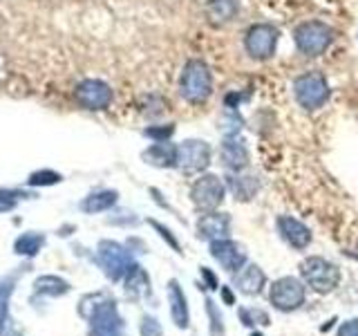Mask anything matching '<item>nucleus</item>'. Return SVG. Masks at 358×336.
<instances>
[{
  "label": "nucleus",
  "mask_w": 358,
  "mask_h": 336,
  "mask_svg": "<svg viewBox=\"0 0 358 336\" xmlns=\"http://www.w3.org/2000/svg\"><path fill=\"white\" fill-rule=\"evenodd\" d=\"M168 302H171V318L179 330H186L190 325V312H188V300L184 289L179 287V283L173 278L168 283Z\"/></svg>",
  "instance_id": "a211bd4d"
},
{
  "label": "nucleus",
  "mask_w": 358,
  "mask_h": 336,
  "mask_svg": "<svg viewBox=\"0 0 358 336\" xmlns=\"http://www.w3.org/2000/svg\"><path fill=\"white\" fill-rule=\"evenodd\" d=\"M143 162L157 166V168H177L179 162V146L168 141H155L152 146L143 150Z\"/></svg>",
  "instance_id": "dca6fc26"
},
{
  "label": "nucleus",
  "mask_w": 358,
  "mask_h": 336,
  "mask_svg": "<svg viewBox=\"0 0 358 336\" xmlns=\"http://www.w3.org/2000/svg\"><path fill=\"white\" fill-rule=\"evenodd\" d=\"M34 287H36L38 294H48V296H63L70 291V285H67L65 280L59 276H43L36 280V285Z\"/></svg>",
  "instance_id": "4be33fe9"
},
{
  "label": "nucleus",
  "mask_w": 358,
  "mask_h": 336,
  "mask_svg": "<svg viewBox=\"0 0 358 336\" xmlns=\"http://www.w3.org/2000/svg\"><path fill=\"white\" fill-rule=\"evenodd\" d=\"M61 179L63 177L54 171H38L29 177V186H52V184H59Z\"/></svg>",
  "instance_id": "bb28decb"
},
{
  "label": "nucleus",
  "mask_w": 358,
  "mask_h": 336,
  "mask_svg": "<svg viewBox=\"0 0 358 336\" xmlns=\"http://www.w3.org/2000/svg\"><path fill=\"white\" fill-rule=\"evenodd\" d=\"M240 11V0H208L206 16L210 25H227Z\"/></svg>",
  "instance_id": "aec40b11"
},
{
  "label": "nucleus",
  "mask_w": 358,
  "mask_h": 336,
  "mask_svg": "<svg viewBox=\"0 0 358 336\" xmlns=\"http://www.w3.org/2000/svg\"><path fill=\"white\" fill-rule=\"evenodd\" d=\"M208 251L213 255V260H215L224 272L229 274H235L240 272V269L246 265V251L244 246L238 244L231 238H222V240H213L208 244Z\"/></svg>",
  "instance_id": "9b49d317"
},
{
  "label": "nucleus",
  "mask_w": 358,
  "mask_h": 336,
  "mask_svg": "<svg viewBox=\"0 0 358 336\" xmlns=\"http://www.w3.org/2000/svg\"><path fill=\"white\" fill-rule=\"evenodd\" d=\"M150 224H152V227L157 229V231H159V235H162V238L168 242V244H171L173 246V249L177 251V253H182V246H179V242H177V238H175V235H173V231L171 229H166V227H162V224L159 222H155V220H150Z\"/></svg>",
  "instance_id": "c756f323"
},
{
  "label": "nucleus",
  "mask_w": 358,
  "mask_h": 336,
  "mask_svg": "<svg viewBox=\"0 0 358 336\" xmlns=\"http://www.w3.org/2000/svg\"><path fill=\"white\" fill-rule=\"evenodd\" d=\"M300 276L316 294H331L341 285V269L322 255H309L300 262Z\"/></svg>",
  "instance_id": "7ed1b4c3"
},
{
  "label": "nucleus",
  "mask_w": 358,
  "mask_h": 336,
  "mask_svg": "<svg viewBox=\"0 0 358 336\" xmlns=\"http://www.w3.org/2000/svg\"><path fill=\"white\" fill-rule=\"evenodd\" d=\"M233 285L238 291H242L244 296H260L266 285V274L257 265L246 262L240 272H235Z\"/></svg>",
  "instance_id": "2eb2a0df"
},
{
  "label": "nucleus",
  "mask_w": 358,
  "mask_h": 336,
  "mask_svg": "<svg viewBox=\"0 0 358 336\" xmlns=\"http://www.w3.org/2000/svg\"><path fill=\"white\" fill-rule=\"evenodd\" d=\"M280 41V29L271 22H255L244 34V50L253 61H268L273 59Z\"/></svg>",
  "instance_id": "39448f33"
},
{
  "label": "nucleus",
  "mask_w": 358,
  "mask_h": 336,
  "mask_svg": "<svg viewBox=\"0 0 358 336\" xmlns=\"http://www.w3.org/2000/svg\"><path fill=\"white\" fill-rule=\"evenodd\" d=\"M179 94L190 106L206 104L213 94V72L206 61L190 59L186 61L182 76H179Z\"/></svg>",
  "instance_id": "f257e3e1"
},
{
  "label": "nucleus",
  "mask_w": 358,
  "mask_h": 336,
  "mask_svg": "<svg viewBox=\"0 0 358 336\" xmlns=\"http://www.w3.org/2000/svg\"><path fill=\"white\" fill-rule=\"evenodd\" d=\"M238 316H240L242 325H246V328H255V325H262V328H266V325L271 323V321H268L266 312L255 309V307H240Z\"/></svg>",
  "instance_id": "a878e982"
},
{
  "label": "nucleus",
  "mask_w": 358,
  "mask_h": 336,
  "mask_svg": "<svg viewBox=\"0 0 358 336\" xmlns=\"http://www.w3.org/2000/svg\"><path fill=\"white\" fill-rule=\"evenodd\" d=\"M220 160L229 173H240L246 171L251 164V153L249 146L238 134H231V137H224L220 144Z\"/></svg>",
  "instance_id": "f8f14e48"
},
{
  "label": "nucleus",
  "mask_w": 358,
  "mask_h": 336,
  "mask_svg": "<svg viewBox=\"0 0 358 336\" xmlns=\"http://www.w3.org/2000/svg\"><path fill=\"white\" fill-rule=\"evenodd\" d=\"M294 97L300 104L302 110L307 112H316L320 110L329 99V83L327 76L318 70H311L296 76L294 81Z\"/></svg>",
  "instance_id": "20e7f679"
},
{
  "label": "nucleus",
  "mask_w": 358,
  "mask_h": 336,
  "mask_svg": "<svg viewBox=\"0 0 358 336\" xmlns=\"http://www.w3.org/2000/svg\"><path fill=\"white\" fill-rule=\"evenodd\" d=\"M43 235H36V233H25V235H20V238L16 240L14 244V249L16 253L20 255H36L41 251V246H43Z\"/></svg>",
  "instance_id": "b1692460"
},
{
  "label": "nucleus",
  "mask_w": 358,
  "mask_h": 336,
  "mask_svg": "<svg viewBox=\"0 0 358 336\" xmlns=\"http://www.w3.org/2000/svg\"><path fill=\"white\" fill-rule=\"evenodd\" d=\"M139 332H141V336H162V325L152 316H143Z\"/></svg>",
  "instance_id": "c85d7f7f"
},
{
  "label": "nucleus",
  "mask_w": 358,
  "mask_h": 336,
  "mask_svg": "<svg viewBox=\"0 0 358 336\" xmlns=\"http://www.w3.org/2000/svg\"><path fill=\"white\" fill-rule=\"evenodd\" d=\"M275 229L280 233V238H282L289 246H294L296 251H305L307 246L311 244V231L307 224H302L300 220L291 218V216H280L275 220Z\"/></svg>",
  "instance_id": "4468645a"
},
{
  "label": "nucleus",
  "mask_w": 358,
  "mask_h": 336,
  "mask_svg": "<svg viewBox=\"0 0 358 336\" xmlns=\"http://www.w3.org/2000/svg\"><path fill=\"white\" fill-rule=\"evenodd\" d=\"M268 300L278 312H296L307 300V285L300 278L282 276L268 289Z\"/></svg>",
  "instance_id": "0eeeda50"
},
{
  "label": "nucleus",
  "mask_w": 358,
  "mask_h": 336,
  "mask_svg": "<svg viewBox=\"0 0 358 336\" xmlns=\"http://www.w3.org/2000/svg\"><path fill=\"white\" fill-rule=\"evenodd\" d=\"M213 148L204 139H186L179 144V162L177 168L184 175H201L210 166Z\"/></svg>",
  "instance_id": "6e6552de"
},
{
  "label": "nucleus",
  "mask_w": 358,
  "mask_h": 336,
  "mask_svg": "<svg viewBox=\"0 0 358 336\" xmlns=\"http://www.w3.org/2000/svg\"><path fill=\"white\" fill-rule=\"evenodd\" d=\"M173 132H175L173 123H166V126H152V128L143 130L145 137H150L152 141H168V139L173 137Z\"/></svg>",
  "instance_id": "cd10ccee"
},
{
  "label": "nucleus",
  "mask_w": 358,
  "mask_h": 336,
  "mask_svg": "<svg viewBox=\"0 0 358 336\" xmlns=\"http://www.w3.org/2000/svg\"><path fill=\"white\" fill-rule=\"evenodd\" d=\"M251 336H262V332H253Z\"/></svg>",
  "instance_id": "f704fd0d"
},
{
  "label": "nucleus",
  "mask_w": 358,
  "mask_h": 336,
  "mask_svg": "<svg viewBox=\"0 0 358 336\" xmlns=\"http://www.w3.org/2000/svg\"><path fill=\"white\" fill-rule=\"evenodd\" d=\"M123 289H126V296L132 300H139L143 296L150 294V276L145 274V269L139 265H130L128 274L123 276Z\"/></svg>",
  "instance_id": "6ab92c4d"
},
{
  "label": "nucleus",
  "mask_w": 358,
  "mask_h": 336,
  "mask_svg": "<svg viewBox=\"0 0 358 336\" xmlns=\"http://www.w3.org/2000/svg\"><path fill=\"white\" fill-rule=\"evenodd\" d=\"M206 316H208V336H227V328H224V318L220 314V307L215 305V300L206 296Z\"/></svg>",
  "instance_id": "5701e85b"
},
{
  "label": "nucleus",
  "mask_w": 358,
  "mask_h": 336,
  "mask_svg": "<svg viewBox=\"0 0 358 336\" xmlns=\"http://www.w3.org/2000/svg\"><path fill=\"white\" fill-rule=\"evenodd\" d=\"M227 188L231 190V195L240 202H251L257 190H260V179L257 175L249 171H240V173H229L227 175Z\"/></svg>",
  "instance_id": "f3484780"
},
{
  "label": "nucleus",
  "mask_w": 358,
  "mask_h": 336,
  "mask_svg": "<svg viewBox=\"0 0 358 336\" xmlns=\"http://www.w3.org/2000/svg\"><path fill=\"white\" fill-rule=\"evenodd\" d=\"M16 202H18L16 193H11V190H0V213L11 211L16 206Z\"/></svg>",
  "instance_id": "2f4dec72"
},
{
  "label": "nucleus",
  "mask_w": 358,
  "mask_h": 336,
  "mask_svg": "<svg viewBox=\"0 0 358 336\" xmlns=\"http://www.w3.org/2000/svg\"><path fill=\"white\" fill-rule=\"evenodd\" d=\"M231 216L229 213H222V211H206L201 213L197 218V238L199 240H222V238H229L231 233Z\"/></svg>",
  "instance_id": "ddd939ff"
},
{
  "label": "nucleus",
  "mask_w": 358,
  "mask_h": 336,
  "mask_svg": "<svg viewBox=\"0 0 358 336\" xmlns=\"http://www.w3.org/2000/svg\"><path fill=\"white\" fill-rule=\"evenodd\" d=\"M9 294H11L9 283L0 285V336H16L14 328H11V323L7 318V298H9Z\"/></svg>",
  "instance_id": "393cba45"
},
{
  "label": "nucleus",
  "mask_w": 358,
  "mask_h": 336,
  "mask_svg": "<svg viewBox=\"0 0 358 336\" xmlns=\"http://www.w3.org/2000/svg\"><path fill=\"white\" fill-rule=\"evenodd\" d=\"M119 193L117 190H96V193L87 195L81 202V211L83 213H103L117 204Z\"/></svg>",
  "instance_id": "412c9836"
},
{
  "label": "nucleus",
  "mask_w": 358,
  "mask_h": 336,
  "mask_svg": "<svg viewBox=\"0 0 358 336\" xmlns=\"http://www.w3.org/2000/svg\"><path fill=\"white\" fill-rule=\"evenodd\" d=\"M220 294H222V298H224L227 305H235V296H233L231 287H220Z\"/></svg>",
  "instance_id": "72a5a7b5"
},
{
  "label": "nucleus",
  "mask_w": 358,
  "mask_h": 336,
  "mask_svg": "<svg viewBox=\"0 0 358 336\" xmlns=\"http://www.w3.org/2000/svg\"><path fill=\"white\" fill-rule=\"evenodd\" d=\"M199 274H201V280L206 283V285H201V287H206V289H210V291H215V289L222 287V285H220V280H217V276L213 274L208 267H199Z\"/></svg>",
  "instance_id": "7c9ffc66"
},
{
  "label": "nucleus",
  "mask_w": 358,
  "mask_h": 336,
  "mask_svg": "<svg viewBox=\"0 0 358 336\" xmlns=\"http://www.w3.org/2000/svg\"><path fill=\"white\" fill-rule=\"evenodd\" d=\"M96 260H99L101 269H103L110 280H121L123 276L128 274V269L132 265L130 251L126 249V246H121L119 242H112V240L99 242Z\"/></svg>",
  "instance_id": "1a4fd4ad"
},
{
  "label": "nucleus",
  "mask_w": 358,
  "mask_h": 336,
  "mask_svg": "<svg viewBox=\"0 0 358 336\" xmlns=\"http://www.w3.org/2000/svg\"><path fill=\"white\" fill-rule=\"evenodd\" d=\"M336 336H358V318H352V321H345Z\"/></svg>",
  "instance_id": "473e14b6"
},
{
  "label": "nucleus",
  "mask_w": 358,
  "mask_h": 336,
  "mask_svg": "<svg viewBox=\"0 0 358 336\" xmlns=\"http://www.w3.org/2000/svg\"><path fill=\"white\" fill-rule=\"evenodd\" d=\"M294 43L302 56L318 59V56H322L331 48L334 27L322 20H305L294 29Z\"/></svg>",
  "instance_id": "f03ea898"
},
{
  "label": "nucleus",
  "mask_w": 358,
  "mask_h": 336,
  "mask_svg": "<svg viewBox=\"0 0 358 336\" xmlns=\"http://www.w3.org/2000/svg\"><path fill=\"white\" fill-rule=\"evenodd\" d=\"M227 182L215 175V173H201L193 186H190V200L199 213H206V211H217L220 204L227 197Z\"/></svg>",
  "instance_id": "423d86ee"
},
{
  "label": "nucleus",
  "mask_w": 358,
  "mask_h": 336,
  "mask_svg": "<svg viewBox=\"0 0 358 336\" xmlns=\"http://www.w3.org/2000/svg\"><path fill=\"white\" fill-rule=\"evenodd\" d=\"M74 99L85 110H106L112 104V88L101 78H85L76 85Z\"/></svg>",
  "instance_id": "9d476101"
}]
</instances>
